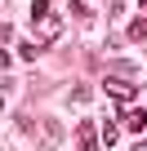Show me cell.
I'll list each match as a JSON object with an SVG mask.
<instances>
[{
    "instance_id": "obj_5",
    "label": "cell",
    "mask_w": 147,
    "mask_h": 151,
    "mask_svg": "<svg viewBox=\"0 0 147 151\" xmlns=\"http://www.w3.org/2000/svg\"><path fill=\"white\" fill-rule=\"evenodd\" d=\"M80 151H98V138H94V124H80Z\"/></svg>"
},
{
    "instance_id": "obj_7",
    "label": "cell",
    "mask_w": 147,
    "mask_h": 151,
    "mask_svg": "<svg viewBox=\"0 0 147 151\" xmlns=\"http://www.w3.org/2000/svg\"><path fill=\"white\" fill-rule=\"evenodd\" d=\"M103 142H107V147H112V142H120V138H116V124H112V120L103 124Z\"/></svg>"
},
{
    "instance_id": "obj_2",
    "label": "cell",
    "mask_w": 147,
    "mask_h": 151,
    "mask_svg": "<svg viewBox=\"0 0 147 151\" xmlns=\"http://www.w3.org/2000/svg\"><path fill=\"white\" fill-rule=\"evenodd\" d=\"M103 93L116 98V102H134V80H125V76H107V80H103Z\"/></svg>"
},
{
    "instance_id": "obj_9",
    "label": "cell",
    "mask_w": 147,
    "mask_h": 151,
    "mask_svg": "<svg viewBox=\"0 0 147 151\" xmlns=\"http://www.w3.org/2000/svg\"><path fill=\"white\" fill-rule=\"evenodd\" d=\"M134 5H147V0H134Z\"/></svg>"
},
{
    "instance_id": "obj_6",
    "label": "cell",
    "mask_w": 147,
    "mask_h": 151,
    "mask_svg": "<svg viewBox=\"0 0 147 151\" xmlns=\"http://www.w3.org/2000/svg\"><path fill=\"white\" fill-rule=\"evenodd\" d=\"M40 49H45V45H40V40H36V45H31V40H27V45H22V49H18V58H22V62H31V58H40Z\"/></svg>"
},
{
    "instance_id": "obj_4",
    "label": "cell",
    "mask_w": 147,
    "mask_h": 151,
    "mask_svg": "<svg viewBox=\"0 0 147 151\" xmlns=\"http://www.w3.org/2000/svg\"><path fill=\"white\" fill-rule=\"evenodd\" d=\"M125 36H129V40H138V45H147V18H134V22L125 27Z\"/></svg>"
},
{
    "instance_id": "obj_8",
    "label": "cell",
    "mask_w": 147,
    "mask_h": 151,
    "mask_svg": "<svg viewBox=\"0 0 147 151\" xmlns=\"http://www.w3.org/2000/svg\"><path fill=\"white\" fill-rule=\"evenodd\" d=\"M134 151H147V138H143V142H134Z\"/></svg>"
},
{
    "instance_id": "obj_1",
    "label": "cell",
    "mask_w": 147,
    "mask_h": 151,
    "mask_svg": "<svg viewBox=\"0 0 147 151\" xmlns=\"http://www.w3.org/2000/svg\"><path fill=\"white\" fill-rule=\"evenodd\" d=\"M31 22H36V31H40V45L49 49L54 40H58V22H54V9H49V0H31Z\"/></svg>"
},
{
    "instance_id": "obj_3",
    "label": "cell",
    "mask_w": 147,
    "mask_h": 151,
    "mask_svg": "<svg viewBox=\"0 0 147 151\" xmlns=\"http://www.w3.org/2000/svg\"><path fill=\"white\" fill-rule=\"evenodd\" d=\"M120 124H125L129 133H143V129H147V111H143V107H129V102H120Z\"/></svg>"
}]
</instances>
